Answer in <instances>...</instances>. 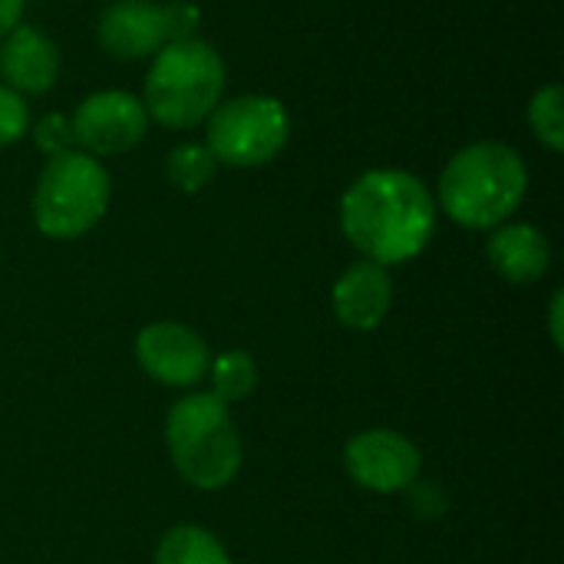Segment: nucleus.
<instances>
[{
  "label": "nucleus",
  "instance_id": "obj_1",
  "mask_svg": "<svg viewBox=\"0 0 564 564\" xmlns=\"http://www.w3.org/2000/svg\"><path fill=\"white\" fill-rule=\"evenodd\" d=\"M433 188L406 169H367L340 198V231L364 261L393 268L420 258L436 235Z\"/></svg>",
  "mask_w": 564,
  "mask_h": 564
},
{
  "label": "nucleus",
  "instance_id": "obj_2",
  "mask_svg": "<svg viewBox=\"0 0 564 564\" xmlns=\"http://www.w3.org/2000/svg\"><path fill=\"white\" fill-rule=\"evenodd\" d=\"M529 192V165L509 142L479 139L449 155L436 182V208L469 228L492 231L519 212Z\"/></svg>",
  "mask_w": 564,
  "mask_h": 564
},
{
  "label": "nucleus",
  "instance_id": "obj_3",
  "mask_svg": "<svg viewBox=\"0 0 564 564\" xmlns=\"http://www.w3.org/2000/svg\"><path fill=\"white\" fill-rule=\"evenodd\" d=\"M165 446L175 473L198 492L228 489L245 459L231 406L212 390L185 393L165 416Z\"/></svg>",
  "mask_w": 564,
  "mask_h": 564
},
{
  "label": "nucleus",
  "instance_id": "obj_4",
  "mask_svg": "<svg viewBox=\"0 0 564 564\" xmlns=\"http://www.w3.org/2000/svg\"><path fill=\"white\" fill-rule=\"evenodd\" d=\"M225 59L208 40H172L152 56L139 99L149 122L165 129H192L225 99Z\"/></svg>",
  "mask_w": 564,
  "mask_h": 564
},
{
  "label": "nucleus",
  "instance_id": "obj_5",
  "mask_svg": "<svg viewBox=\"0 0 564 564\" xmlns=\"http://www.w3.org/2000/svg\"><path fill=\"white\" fill-rule=\"evenodd\" d=\"M112 178L102 159L79 149L46 159L33 188V225L53 241H76L89 235L109 212Z\"/></svg>",
  "mask_w": 564,
  "mask_h": 564
},
{
  "label": "nucleus",
  "instance_id": "obj_6",
  "mask_svg": "<svg viewBox=\"0 0 564 564\" xmlns=\"http://www.w3.org/2000/svg\"><path fill=\"white\" fill-rule=\"evenodd\" d=\"M291 142V112L278 96L245 93L221 99L205 119V145L228 169H261Z\"/></svg>",
  "mask_w": 564,
  "mask_h": 564
},
{
  "label": "nucleus",
  "instance_id": "obj_7",
  "mask_svg": "<svg viewBox=\"0 0 564 564\" xmlns=\"http://www.w3.org/2000/svg\"><path fill=\"white\" fill-rule=\"evenodd\" d=\"M76 149L93 159L132 152L149 132V112L129 89H96L69 112Z\"/></svg>",
  "mask_w": 564,
  "mask_h": 564
},
{
  "label": "nucleus",
  "instance_id": "obj_8",
  "mask_svg": "<svg viewBox=\"0 0 564 564\" xmlns=\"http://www.w3.org/2000/svg\"><path fill=\"white\" fill-rule=\"evenodd\" d=\"M344 469L347 476L377 496L406 492L423 473V453L413 440L397 430H364L344 446Z\"/></svg>",
  "mask_w": 564,
  "mask_h": 564
},
{
  "label": "nucleus",
  "instance_id": "obj_9",
  "mask_svg": "<svg viewBox=\"0 0 564 564\" xmlns=\"http://www.w3.org/2000/svg\"><path fill=\"white\" fill-rule=\"evenodd\" d=\"M139 367L162 387L192 390L208 377L212 350L208 344L178 321H155L135 337Z\"/></svg>",
  "mask_w": 564,
  "mask_h": 564
},
{
  "label": "nucleus",
  "instance_id": "obj_10",
  "mask_svg": "<svg viewBox=\"0 0 564 564\" xmlns=\"http://www.w3.org/2000/svg\"><path fill=\"white\" fill-rule=\"evenodd\" d=\"M99 46L112 59H152L169 43L165 3L159 0H112L96 23Z\"/></svg>",
  "mask_w": 564,
  "mask_h": 564
},
{
  "label": "nucleus",
  "instance_id": "obj_11",
  "mask_svg": "<svg viewBox=\"0 0 564 564\" xmlns=\"http://www.w3.org/2000/svg\"><path fill=\"white\" fill-rule=\"evenodd\" d=\"M59 46L33 23H17L0 40V83L20 93L23 99L50 93L59 79Z\"/></svg>",
  "mask_w": 564,
  "mask_h": 564
},
{
  "label": "nucleus",
  "instance_id": "obj_12",
  "mask_svg": "<svg viewBox=\"0 0 564 564\" xmlns=\"http://www.w3.org/2000/svg\"><path fill=\"white\" fill-rule=\"evenodd\" d=\"M330 307L334 317L354 330V334H370L377 330L390 307H393V278L390 268L373 264V261H357L350 264L330 291Z\"/></svg>",
  "mask_w": 564,
  "mask_h": 564
},
{
  "label": "nucleus",
  "instance_id": "obj_13",
  "mask_svg": "<svg viewBox=\"0 0 564 564\" xmlns=\"http://www.w3.org/2000/svg\"><path fill=\"white\" fill-rule=\"evenodd\" d=\"M486 258L509 284H535L552 268V245L542 228L529 221H506L489 231Z\"/></svg>",
  "mask_w": 564,
  "mask_h": 564
},
{
  "label": "nucleus",
  "instance_id": "obj_14",
  "mask_svg": "<svg viewBox=\"0 0 564 564\" xmlns=\"http://www.w3.org/2000/svg\"><path fill=\"white\" fill-rule=\"evenodd\" d=\"M155 564H231L221 539L202 525H175L162 535Z\"/></svg>",
  "mask_w": 564,
  "mask_h": 564
},
{
  "label": "nucleus",
  "instance_id": "obj_15",
  "mask_svg": "<svg viewBox=\"0 0 564 564\" xmlns=\"http://www.w3.org/2000/svg\"><path fill=\"white\" fill-rule=\"evenodd\" d=\"M208 380L212 393L231 406L258 390V364L248 350H225L208 364Z\"/></svg>",
  "mask_w": 564,
  "mask_h": 564
},
{
  "label": "nucleus",
  "instance_id": "obj_16",
  "mask_svg": "<svg viewBox=\"0 0 564 564\" xmlns=\"http://www.w3.org/2000/svg\"><path fill=\"white\" fill-rule=\"evenodd\" d=\"M218 172V159L205 142H178L165 159V175L182 195H198L212 185Z\"/></svg>",
  "mask_w": 564,
  "mask_h": 564
},
{
  "label": "nucleus",
  "instance_id": "obj_17",
  "mask_svg": "<svg viewBox=\"0 0 564 564\" xmlns=\"http://www.w3.org/2000/svg\"><path fill=\"white\" fill-rule=\"evenodd\" d=\"M529 129L532 135L549 149L562 152L564 149V89L562 83H545L532 93L529 99Z\"/></svg>",
  "mask_w": 564,
  "mask_h": 564
},
{
  "label": "nucleus",
  "instance_id": "obj_18",
  "mask_svg": "<svg viewBox=\"0 0 564 564\" xmlns=\"http://www.w3.org/2000/svg\"><path fill=\"white\" fill-rule=\"evenodd\" d=\"M26 135H30V142L36 145V152L46 155V159L76 149L73 126H69V116H66V112H43L36 122H30V132H26Z\"/></svg>",
  "mask_w": 564,
  "mask_h": 564
},
{
  "label": "nucleus",
  "instance_id": "obj_19",
  "mask_svg": "<svg viewBox=\"0 0 564 564\" xmlns=\"http://www.w3.org/2000/svg\"><path fill=\"white\" fill-rule=\"evenodd\" d=\"M30 122H33L30 102L20 93H13L10 86L0 83V149L26 139Z\"/></svg>",
  "mask_w": 564,
  "mask_h": 564
},
{
  "label": "nucleus",
  "instance_id": "obj_20",
  "mask_svg": "<svg viewBox=\"0 0 564 564\" xmlns=\"http://www.w3.org/2000/svg\"><path fill=\"white\" fill-rule=\"evenodd\" d=\"M165 23H169V43L192 40V36H198L202 10L192 0H172V3H165Z\"/></svg>",
  "mask_w": 564,
  "mask_h": 564
},
{
  "label": "nucleus",
  "instance_id": "obj_21",
  "mask_svg": "<svg viewBox=\"0 0 564 564\" xmlns=\"http://www.w3.org/2000/svg\"><path fill=\"white\" fill-rule=\"evenodd\" d=\"M549 334H552V344L562 350L564 347V291L552 294V304H549Z\"/></svg>",
  "mask_w": 564,
  "mask_h": 564
},
{
  "label": "nucleus",
  "instance_id": "obj_22",
  "mask_svg": "<svg viewBox=\"0 0 564 564\" xmlns=\"http://www.w3.org/2000/svg\"><path fill=\"white\" fill-rule=\"evenodd\" d=\"M23 10H26V0H0V40L17 23H23Z\"/></svg>",
  "mask_w": 564,
  "mask_h": 564
}]
</instances>
